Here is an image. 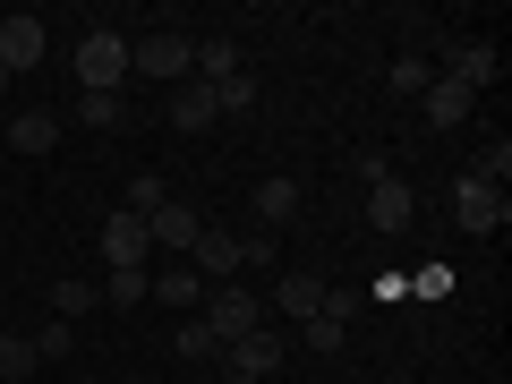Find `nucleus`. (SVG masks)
<instances>
[{
	"mask_svg": "<svg viewBox=\"0 0 512 384\" xmlns=\"http://www.w3.org/2000/svg\"><path fill=\"white\" fill-rule=\"evenodd\" d=\"M0 376H9V384L35 376V342H26V333H0Z\"/></svg>",
	"mask_w": 512,
	"mask_h": 384,
	"instance_id": "obj_24",
	"label": "nucleus"
},
{
	"mask_svg": "<svg viewBox=\"0 0 512 384\" xmlns=\"http://www.w3.org/2000/svg\"><path fill=\"white\" fill-rule=\"evenodd\" d=\"M299 214V180H265L256 188V222H291Z\"/></svg>",
	"mask_w": 512,
	"mask_h": 384,
	"instance_id": "obj_17",
	"label": "nucleus"
},
{
	"mask_svg": "<svg viewBox=\"0 0 512 384\" xmlns=\"http://www.w3.org/2000/svg\"><path fill=\"white\" fill-rule=\"evenodd\" d=\"M470 103H478V94L461 86V77H427V128H461Z\"/></svg>",
	"mask_w": 512,
	"mask_h": 384,
	"instance_id": "obj_9",
	"label": "nucleus"
},
{
	"mask_svg": "<svg viewBox=\"0 0 512 384\" xmlns=\"http://www.w3.org/2000/svg\"><path fill=\"white\" fill-rule=\"evenodd\" d=\"M146 231H154V248H197V231H205V214L197 205H163V214H146Z\"/></svg>",
	"mask_w": 512,
	"mask_h": 384,
	"instance_id": "obj_10",
	"label": "nucleus"
},
{
	"mask_svg": "<svg viewBox=\"0 0 512 384\" xmlns=\"http://www.w3.org/2000/svg\"><path fill=\"white\" fill-rule=\"evenodd\" d=\"M188 69H197V35H180V26L128 35V77H154V86H188Z\"/></svg>",
	"mask_w": 512,
	"mask_h": 384,
	"instance_id": "obj_1",
	"label": "nucleus"
},
{
	"mask_svg": "<svg viewBox=\"0 0 512 384\" xmlns=\"http://www.w3.org/2000/svg\"><path fill=\"white\" fill-rule=\"evenodd\" d=\"M52 52V35H43V18H0V69L9 77H26L35 60Z\"/></svg>",
	"mask_w": 512,
	"mask_h": 384,
	"instance_id": "obj_6",
	"label": "nucleus"
},
{
	"mask_svg": "<svg viewBox=\"0 0 512 384\" xmlns=\"http://www.w3.org/2000/svg\"><path fill=\"white\" fill-rule=\"evenodd\" d=\"M146 282H154L146 265H128V274H111V291H103V299H111V308H137V299H146Z\"/></svg>",
	"mask_w": 512,
	"mask_h": 384,
	"instance_id": "obj_26",
	"label": "nucleus"
},
{
	"mask_svg": "<svg viewBox=\"0 0 512 384\" xmlns=\"http://www.w3.org/2000/svg\"><path fill=\"white\" fill-rule=\"evenodd\" d=\"M282 350H291V333H274V325H265V333H248V342H231V350H222V367H239V376H256V384H265V376L282 367Z\"/></svg>",
	"mask_w": 512,
	"mask_h": 384,
	"instance_id": "obj_7",
	"label": "nucleus"
},
{
	"mask_svg": "<svg viewBox=\"0 0 512 384\" xmlns=\"http://www.w3.org/2000/svg\"><path fill=\"white\" fill-rule=\"evenodd\" d=\"M410 214H419L410 180H376V188H367V231H402Z\"/></svg>",
	"mask_w": 512,
	"mask_h": 384,
	"instance_id": "obj_8",
	"label": "nucleus"
},
{
	"mask_svg": "<svg viewBox=\"0 0 512 384\" xmlns=\"http://www.w3.org/2000/svg\"><path fill=\"white\" fill-rule=\"evenodd\" d=\"M197 325L214 333V350H231V342H248V333H265V299H248V291H231V282H214Z\"/></svg>",
	"mask_w": 512,
	"mask_h": 384,
	"instance_id": "obj_3",
	"label": "nucleus"
},
{
	"mask_svg": "<svg viewBox=\"0 0 512 384\" xmlns=\"http://www.w3.org/2000/svg\"><path fill=\"white\" fill-rule=\"evenodd\" d=\"M299 342H308L316 359H333V350L350 342V325H342V316H308V325H299Z\"/></svg>",
	"mask_w": 512,
	"mask_h": 384,
	"instance_id": "obj_18",
	"label": "nucleus"
},
{
	"mask_svg": "<svg viewBox=\"0 0 512 384\" xmlns=\"http://www.w3.org/2000/svg\"><path fill=\"white\" fill-rule=\"evenodd\" d=\"M26 342H35V367H43V359H69V350H77V325H69V316H52V325L26 333Z\"/></svg>",
	"mask_w": 512,
	"mask_h": 384,
	"instance_id": "obj_20",
	"label": "nucleus"
},
{
	"mask_svg": "<svg viewBox=\"0 0 512 384\" xmlns=\"http://www.w3.org/2000/svg\"><path fill=\"white\" fill-rule=\"evenodd\" d=\"M222 77H239V43L231 35H205L197 43V86H222Z\"/></svg>",
	"mask_w": 512,
	"mask_h": 384,
	"instance_id": "obj_16",
	"label": "nucleus"
},
{
	"mask_svg": "<svg viewBox=\"0 0 512 384\" xmlns=\"http://www.w3.org/2000/svg\"><path fill=\"white\" fill-rule=\"evenodd\" d=\"M393 86L419 94V86H427V60H419V52H402V60H393Z\"/></svg>",
	"mask_w": 512,
	"mask_h": 384,
	"instance_id": "obj_28",
	"label": "nucleus"
},
{
	"mask_svg": "<svg viewBox=\"0 0 512 384\" xmlns=\"http://www.w3.org/2000/svg\"><path fill=\"white\" fill-rule=\"evenodd\" d=\"M77 120H86V128H120L128 103H120V94H77Z\"/></svg>",
	"mask_w": 512,
	"mask_h": 384,
	"instance_id": "obj_21",
	"label": "nucleus"
},
{
	"mask_svg": "<svg viewBox=\"0 0 512 384\" xmlns=\"http://www.w3.org/2000/svg\"><path fill=\"white\" fill-rule=\"evenodd\" d=\"M453 222H461V231H478V239H495V231L512 222V197H504V188L461 180V188H453Z\"/></svg>",
	"mask_w": 512,
	"mask_h": 384,
	"instance_id": "obj_4",
	"label": "nucleus"
},
{
	"mask_svg": "<svg viewBox=\"0 0 512 384\" xmlns=\"http://www.w3.org/2000/svg\"><path fill=\"white\" fill-rule=\"evenodd\" d=\"M410 291H419V299H444V291H453V274H444V265H419V274H410Z\"/></svg>",
	"mask_w": 512,
	"mask_h": 384,
	"instance_id": "obj_29",
	"label": "nucleus"
},
{
	"mask_svg": "<svg viewBox=\"0 0 512 384\" xmlns=\"http://www.w3.org/2000/svg\"><path fill=\"white\" fill-rule=\"evenodd\" d=\"M128 77V35L120 26H86V43H77V94H120Z\"/></svg>",
	"mask_w": 512,
	"mask_h": 384,
	"instance_id": "obj_2",
	"label": "nucleus"
},
{
	"mask_svg": "<svg viewBox=\"0 0 512 384\" xmlns=\"http://www.w3.org/2000/svg\"><path fill=\"white\" fill-rule=\"evenodd\" d=\"M9 146L18 154H52L60 146V111H18V120H9Z\"/></svg>",
	"mask_w": 512,
	"mask_h": 384,
	"instance_id": "obj_12",
	"label": "nucleus"
},
{
	"mask_svg": "<svg viewBox=\"0 0 512 384\" xmlns=\"http://www.w3.org/2000/svg\"><path fill=\"white\" fill-rule=\"evenodd\" d=\"M94 299H103L94 282H52V316H69V325H77V316L94 308Z\"/></svg>",
	"mask_w": 512,
	"mask_h": 384,
	"instance_id": "obj_22",
	"label": "nucleus"
},
{
	"mask_svg": "<svg viewBox=\"0 0 512 384\" xmlns=\"http://www.w3.org/2000/svg\"><path fill=\"white\" fill-rule=\"evenodd\" d=\"M461 180H478V188H504V180H512V146H504V137H495V146L478 154V163L461 171Z\"/></svg>",
	"mask_w": 512,
	"mask_h": 384,
	"instance_id": "obj_19",
	"label": "nucleus"
},
{
	"mask_svg": "<svg viewBox=\"0 0 512 384\" xmlns=\"http://www.w3.org/2000/svg\"><path fill=\"white\" fill-rule=\"evenodd\" d=\"M444 77H461V86H495V43H453V69H444Z\"/></svg>",
	"mask_w": 512,
	"mask_h": 384,
	"instance_id": "obj_15",
	"label": "nucleus"
},
{
	"mask_svg": "<svg viewBox=\"0 0 512 384\" xmlns=\"http://www.w3.org/2000/svg\"><path fill=\"white\" fill-rule=\"evenodd\" d=\"M146 256H154L146 214H128V205H120V214L103 222V265H111V274H128V265H146Z\"/></svg>",
	"mask_w": 512,
	"mask_h": 384,
	"instance_id": "obj_5",
	"label": "nucleus"
},
{
	"mask_svg": "<svg viewBox=\"0 0 512 384\" xmlns=\"http://www.w3.org/2000/svg\"><path fill=\"white\" fill-rule=\"evenodd\" d=\"M9 86H18V77H9V69H0V94H9Z\"/></svg>",
	"mask_w": 512,
	"mask_h": 384,
	"instance_id": "obj_31",
	"label": "nucleus"
},
{
	"mask_svg": "<svg viewBox=\"0 0 512 384\" xmlns=\"http://www.w3.org/2000/svg\"><path fill=\"white\" fill-rule=\"evenodd\" d=\"M163 180H154V171H137V180H128V214H163Z\"/></svg>",
	"mask_w": 512,
	"mask_h": 384,
	"instance_id": "obj_25",
	"label": "nucleus"
},
{
	"mask_svg": "<svg viewBox=\"0 0 512 384\" xmlns=\"http://www.w3.org/2000/svg\"><path fill=\"white\" fill-rule=\"evenodd\" d=\"M214 111H231V120H239V111H256V77H248V69L222 77V86H214Z\"/></svg>",
	"mask_w": 512,
	"mask_h": 384,
	"instance_id": "obj_23",
	"label": "nucleus"
},
{
	"mask_svg": "<svg viewBox=\"0 0 512 384\" xmlns=\"http://www.w3.org/2000/svg\"><path fill=\"white\" fill-rule=\"evenodd\" d=\"M180 359H214V333H205L197 316H188V325H180Z\"/></svg>",
	"mask_w": 512,
	"mask_h": 384,
	"instance_id": "obj_27",
	"label": "nucleus"
},
{
	"mask_svg": "<svg viewBox=\"0 0 512 384\" xmlns=\"http://www.w3.org/2000/svg\"><path fill=\"white\" fill-rule=\"evenodd\" d=\"M171 384H180V376H171Z\"/></svg>",
	"mask_w": 512,
	"mask_h": 384,
	"instance_id": "obj_32",
	"label": "nucleus"
},
{
	"mask_svg": "<svg viewBox=\"0 0 512 384\" xmlns=\"http://www.w3.org/2000/svg\"><path fill=\"white\" fill-rule=\"evenodd\" d=\"M222 384H256V376H239V367H222Z\"/></svg>",
	"mask_w": 512,
	"mask_h": 384,
	"instance_id": "obj_30",
	"label": "nucleus"
},
{
	"mask_svg": "<svg viewBox=\"0 0 512 384\" xmlns=\"http://www.w3.org/2000/svg\"><path fill=\"white\" fill-rule=\"evenodd\" d=\"M274 308L291 316V325H308V316L325 308V282H316V274H282V282H274Z\"/></svg>",
	"mask_w": 512,
	"mask_h": 384,
	"instance_id": "obj_11",
	"label": "nucleus"
},
{
	"mask_svg": "<svg viewBox=\"0 0 512 384\" xmlns=\"http://www.w3.org/2000/svg\"><path fill=\"white\" fill-rule=\"evenodd\" d=\"M222 111H214V86H197V77H188L180 94H171V128H188V137H197V128H214Z\"/></svg>",
	"mask_w": 512,
	"mask_h": 384,
	"instance_id": "obj_13",
	"label": "nucleus"
},
{
	"mask_svg": "<svg viewBox=\"0 0 512 384\" xmlns=\"http://www.w3.org/2000/svg\"><path fill=\"white\" fill-rule=\"evenodd\" d=\"M146 299H154V308H197L205 282L188 274V265H171V274H154V282H146Z\"/></svg>",
	"mask_w": 512,
	"mask_h": 384,
	"instance_id": "obj_14",
	"label": "nucleus"
}]
</instances>
